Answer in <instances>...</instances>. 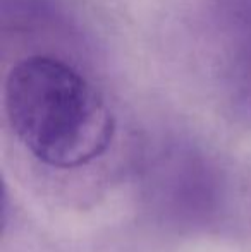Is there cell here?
Instances as JSON below:
<instances>
[{"mask_svg":"<svg viewBox=\"0 0 251 252\" xmlns=\"http://www.w3.org/2000/svg\"><path fill=\"white\" fill-rule=\"evenodd\" d=\"M210 17L222 96L251 124V0H212Z\"/></svg>","mask_w":251,"mask_h":252,"instance_id":"obj_2","label":"cell"},{"mask_svg":"<svg viewBox=\"0 0 251 252\" xmlns=\"http://www.w3.org/2000/svg\"><path fill=\"white\" fill-rule=\"evenodd\" d=\"M164 166V165H162ZM165 170L158 173V196L171 204L174 215L182 211L184 216H205L212 211L217 199V179L210 166L191 153H179L165 159Z\"/></svg>","mask_w":251,"mask_h":252,"instance_id":"obj_3","label":"cell"},{"mask_svg":"<svg viewBox=\"0 0 251 252\" xmlns=\"http://www.w3.org/2000/svg\"><path fill=\"white\" fill-rule=\"evenodd\" d=\"M3 112L26 151L57 170L90 165L115 132L114 113L95 84L66 60L41 53L9 69Z\"/></svg>","mask_w":251,"mask_h":252,"instance_id":"obj_1","label":"cell"}]
</instances>
